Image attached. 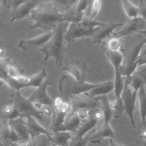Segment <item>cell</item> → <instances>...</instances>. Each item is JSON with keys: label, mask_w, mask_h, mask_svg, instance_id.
I'll list each match as a JSON object with an SVG mask.
<instances>
[{"label": "cell", "mask_w": 146, "mask_h": 146, "mask_svg": "<svg viewBox=\"0 0 146 146\" xmlns=\"http://www.w3.org/2000/svg\"><path fill=\"white\" fill-rule=\"evenodd\" d=\"M138 98L141 116V124L144 127L146 124V91L144 86L139 90Z\"/></svg>", "instance_id": "4316f807"}, {"label": "cell", "mask_w": 146, "mask_h": 146, "mask_svg": "<svg viewBox=\"0 0 146 146\" xmlns=\"http://www.w3.org/2000/svg\"><path fill=\"white\" fill-rule=\"evenodd\" d=\"M101 6V1L99 0H95L92 2V13L90 18L92 19H95V17L97 15L99 11Z\"/></svg>", "instance_id": "f35d334b"}, {"label": "cell", "mask_w": 146, "mask_h": 146, "mask_svg": "<svg viewBox=\"0 0 146 146\" xmlns=\"http://www.w3.org/2000/svg\"><path fill=\"white\" fill-rule=\"evenodd\" d=\"M71 109L68 102L64 101L60 97L56 98L54 101L52 110V121L50 129L55 131H66L64 122L65 117Z\"/></svg>", "instance_id": "8992f818"}, {"label": "cell", "mask_w": 146, "mask_h": 146, "mask_svg": "<svg viewBox=\"0 0 146 146\" xmlns=\"http://www.w3.org/2000/svg\"><path fill=\"white\" fill-rule=\"evenodd\" d=\"M138 7L139 17L146 22V2L144 1H140Z\"/></svg>", "instance_id": "8d00e7d4"}, {"label": "cell", "mask_w": 146, "mask_h": 146, "mask_svg": "<svg viewBox=\"0 0 146 146\" xmlns=\"http://www.w3.org/2000/svg\"><path fill=\"white\" fill-rule=\"evenodd\" d=\"M106 55L115 69V99H119L121 98L124 85V78L121 76L120 73V67L123 62V55L121 51L107 50Z\"/></svg>", "instance_id": "52a82bcc"}, {"label": "cell", "mask_w": 146, "mask_h": 146, "mask_svg": "<svg viewBox=\"0 0 146 146\" xmlns=\"http://www.w3.org/2000/svg\"><path fill=\"white\" fill-rule=\"evenodd\" d=\"M11 103L17 110L19 116L23 118L31 116L42 119L46 111L37 110L29 99L22 95L21 90H13L11 95Z\"/></svg>", "instance_id": "5b68a950"}, {"label": "cell", "mask_w": 146, "mask_h": 146, "mask_svg": "<svg viewBox=\"0 0 146 146\" xmlns=\"http://www.w3.org/2000/svg\"><path fill=\"white\" fill-rule=\"evenodd\" d=\"M124 85L121 95V98L124 104L125 112L129 117L131 123L135 124L134 112L135 111V102L137 92L134 91L129 86L127 80L124 78Z\"/></svg>", "instance_id": "9c48e42d"}, {"label": "cell", "mask_w": 146, "mask_h": 146, "mask_svg": "<svg viewBox=\"0 0 146 146\" xmlns=\"http://www.w3.org/2000/svg\"><path fill=\"white\" fill-rule=\"evenodd\" d=\"M114 89V81H108L107 82L99 83L98 86L90 90L87 93L91 97L96 98V97L106 95Z\"/></svg>", "instance_id": "cb8c5ba5"}, {"label": "cell", "mask_w": 146, "mask_h": 146, "mask_svg": "<svg viewBox=\"0 0 146 146\" xmlns=\"http://www.w3.org/2000/svg\"><path fill=\"white\" fill-rule=\"evenodd\" d=\"M123 23H103L102 25L95 28L93 37V43L97 44L103 42V40L106 39L108 36H111L113 31L116 27L122 26Z\"/></svg>", "instance_id": "5bb4252c"}, {"label": "cell", "mask_w": 146, "mask_h": 146, "mask_svg": "<svg viewBox=\"0 0 146 146\" xmlns=\"http://www.w3.org/2000/svg\"><path fill=\"white\" fill-rule=\"evenodd\" d=\"M81 23L84 26L91 29H95L96 27L101 26L103 24V23L99 22L97 21L96 19H92L90 17H87L85 16L82 20Z\"/></svg>", "instance_id": "e575fe53"}, {"label": "cell", "mask_w": 146, "mask_h": 146, "mask_svg": "<svg viewBox=\"0 0 146 146\" xmlns=\"http://www.w3.org/2000/svg\"><path fill=\"white\" fill-rule=\"evenodd\" d=\"M81 123L82 121L79 118L78 113L70 109L64 119V126L65 131L75 133L79 128Z\"/></svg>", "instance_id": "7402d4cb"}, {"label": "cell", "mask_w": 146, "mask_h": 146, "mask_svg": "<svg viewBox=\"0 0 146 146\" xmlns=\"http://www.w3.org/2000/svg\"><path fill=\"white\" fill-rule=\"evenodd\" d=\"M97 98H93L87 93H83L72 97L68 102L70 104L71 110L73 111L85 110L91 111L97 104Z\"/></svg>", "instance_id": "8fae6325"}, {"label": "cell", "mask_w": 146, "mask_h": 146, "mask_svg": "<svg viewBox=\"0 0 146 146\" xmlns=\"http://www.w3.org/2000/svg\"><path fill=\"white\" fill-rule=\"evenodd\" d=\"M90 2V1L88 0L76 1L75 6L77 11L79 13H84V11L87 9Z\"/></svg>", "instance_id": "74e56055"}, {"label": "cell", "mask_w": 146, "mask_h": 146, "mask_svg": "<svg viewBox=\"0 0 146 146\" xmlns=\"http://www.w3.org/2000/svg\"><path fill=\"white\" fill-rule=\"evenodd\" d=\"M29 18L34 22L31 29L40 28L48 32L53 31L59 23L64 21L55 1H43L32 10Z\"/></svg>", "instance_id": "6da1fadb"}, {"label": "cell", "mask_w": 146, "mask_h": 146, "mask_svg": "<svg viewBox=\"0 0 146 146\" xmlns=\"http://www.w3.org/2000/svg\"><path fill=\"white\" fill-rule=\"evenodd\" d=\"M0 139L5 146H10L11 144L19 141L18 136L10 127L7 119L1 120Z\"/></svg>", "instance_id": "2e32d148"}, {"label": "cell", "mask_w": 146, "mask_h": 146, "mask_svg": "<svg viewBox=\"0 0 146 146\" xmlns=\"http://www.w3.org/2000/svg\"><path fill=\"white\" fill-rule=\"evenodd\" d=\"M1 117L2 119L8 120L20 117L19 113L13 104L5 105L1 110Z\"/></svg>", "instance_id": "f546056e"}, {"label": "cell", "mask_w": 146, "mask_h": 146, "mask_svg": "<svg viewBox=\"0 0 146 146\" xmlns=\"http://www.w3.org/2000/svg\"><path fill=\"white\" fill-rule=\"evenodd\" d=\"M51 146H59V145H54V144H52ZM64 146H68V145H64Z\"/></svg>", "instance_id": "f6af8a7d"}, {"label": "cell", "mask_w": 146, "mask_h": 146, "mask_svg": "<svg viewBox=\"0 0 146 146\" xmlns=\"http://www.w3.org/2000/svg\"><path fill=\"white\" fill-rule=\"evenodd\" d=\"M94 29L84 26L81 22L71 23L64 35V39L66 42H72L78 38L92 36Z\"/></svg>", "instance_id": "30bf717a"}, {"label": "cell", "mask_w": 146, "mask_h": 146, "mask_svg": "<svg viewBox=\"0 0 146 146\" xmlns=\"http://www.w3.org/2000/svg\"><path fill=\"white\" fill-rule=\"evenodd\" d=\"M46 72L43 68L39 72L31 76H24L22 74L15 77L1 76V81L4 82L13 90H21L22 88L29 87H38L44 80Z\"/></svg>", "instance_id": "277c9868"}, {"label": "cell", "mask_w": 146, "mask_h": 146, "mask_svg": "<svg viewBox=\"0 0 146 146\" xmlns=\"http://www.w3.org/2000/svg\"><path fill=\"white\" fill-rule=\"evenodd\" d=\"M96 98L100 102V108L103 113L104 121L110 122L113 116L112 111L110 106V102L106 95L101 96Z\"/></svg>", "instance_id": "83f0119b"}, {"label": "cell", "mask_w": 146, "mask_h": 146, "mask_svg": "<svg viewBox=\"0 0 146 146\" xmlns=\"http://www.w3.org/2000/svg\"><path fill=\"white\" fill-rule=\"evenodd\" d=\"M137 63L138 64V67L144 64H146V56L139 58L137 61Z\"/></svg>", "instance_id": "ab89813d"}, {"label": "cell", "mask_w": 146, "mask_h": 146, "mask_svg": "<svg viewBox=\"0 0 146 146\" xmlns=\"http://www.w3.org/2000/svg\"><path fill=\"white\" fill-rule=\"evenodd\" d=\"M145 26L146 22L139 17L132 19L129 18L123 29L119 32H113L111 36L120 38L132 34L140 33L145 30Z\"/></svg>", "instance_id": "7c38bea8"}, {"label": "cell", "mask_w": 146, "mask_h": 146, "mask_svg": "<svg viewBox=\"0 0 146 146\" xmlns=\"http://www.w3.org/2000/svg\"><path fill=\"white\" fill-rule=\"evenodd\" d=\"M109 146H124L122 144H117V143H116L115 142H114L112 139H110V145Z\"/></svg>", "instance_id": "7bdbcfd3"}, {"label": "cell", "mask_w": 146, "mask_h": 146, "mask_svg": "<svg viewBox=\"0 0 146 146\" xmlns=\"http://www.w3.org/2000/svg\"><path fill=\"white\" fill-rule=\"evenodd\" d=\"M140 34H143V35L146 36V29H145L144 30L141 31L140 33Z\"/></svg>", "instance_id": "ee69618b"}, {"label": "cell", "mask_w": 146, "mask_h": 146, "mask_svg": "<svg viewBox=\"0 0 146 146\" xmlns=\"http://www.w3.org/2000/svg\"><path fill=\"white\" fill-rule=\"evenodd\" d=\"M140 138L144 139L145 140H146V124L145 126H144V129L142 131L141 135L140 136Z\"/></svg>", "instance_id": "b9f144b4"}, {"label": "cell", "mask_w": 146, "mask_h": 146, "mask_svg": "<svg viewBox=\"0 0 146 146\" xmlns=\"http://www.w3.org/2000/svg\"><path fill=\"white\" fill-rule=\"evenodd\" d=\"M62 70L68 72L78 82H84L87 67L80 60H74L62 67Z\"/></svg>", "instance_id": "9a60e30c"}, {"label": "cell", "mask_w": 146, "mask_h": 146, "mask_svg": "<svg viewBox=\"0 0 146 146\" xmlns=\"http://www.w3.org/2000/svg\"><path fill=\"white\" fill-rule=\"evenodd\" d=\"M50 84L51 83L48 80H44L28 98L38 110H40L42 106H48L51 109L54 106V101L47 93V88Z\"/></svg>", "instance_id": "ba28073f"}, {"label": "cell", "mask_w": 146, "mask_h": 146, "mask_svg": "<svg viewBox=\"0 0 146 146\" xmlns=\"http://www.w3.org/2000/svg\"><path fill=\"white\" fill-rule=\"evenodd\" d=\"M75 3L70 7L66 9L65 12L63 13L64 21L68 23L80 22L84 17V13H79L77 11L75 6Z\"/></svg>", "instance_id": "484cf974"}, {"label": "cell", "mask_w": 146, "mask_h": 146, "mask_svg": "<svg viewBox=\"0 0 146 146\" xmlns=\"http://www.w3.org/2000/svg\"><path fill=\"white\" fill-rule=\"evenodd\" d=\"M71 138V133L68 131H55L51 136L52 144L59 146L68 145Z\"/></svg>", "instance_id": "d4e9b609"}, {"label": "cell", "mask_w": 146, "mask_h": 146, "mask_svg": "<svg viewBox=\"0 0 146 146\" xmlns=\"http://www.w3.org/2000/svg\"><path fill=\"white\" fill-rule=\"evenodd\" d=\"M124 78L133 90L138 93L139 90L146 84V69L136 70L131 76Z\"/></svg>", "instance_id": "ffe728a7"}, {"label": "cell", "mask_w": 146, "mask_h": 146, "mask_svg": "<svg viewBox=\"0 0 146 146\" xmlns=\"http://www.w3.org/2000/svg\"><path fill=\"white\" fill-rule=\"evenodd\" d=\"M25 1H18V0H7L3 1V3L5 7L8 9H11L12 11L16 9L19 6H20Z\"/></svg>", "instance_id": "d590c367"}, {"label": "cell", "mask_w": 146, "mask_h": 146, "mask_svg": "<svg viewBox=\"0 0 146 146\" xmlns=\"http://www.w3.org/2000/svg\"><path fill=\"white\" fill-rule=\"evenodd\" d=\"M114 136L115 132L110 125L109 122L103 121V123L96 133L90 137L89 141L92 144H100L104 138H113Z\"/></svg>", "instance_id": "d6986e66"}, {"label": "cell", "mask_w": 146, "mask_h": 146, "mask_svg": "<svg viewBox=\"0 0 146 146\" xmlns=\"http://www.w3.org/2000/svg\"><path fill=\"white\" fill-rule=\"evenodd\" d=\"M121 3L123 10L129 18L132 19L139 17L138 7L137 6L133 5L131 1L127 0L122 1Z\"/></svg>", "instance_id": "4dcf8cb0"}, {"label": "cell", "mask_w": 146, "mask_h": 146, "mask_svg": "<svg viewBox=\"0 0 146 146\" xmlns=\"http://www.w3.org/2000/svg\"><path fill=\"white\" fill-rule=\"evenodd\" d=\"M53 31L40 35L33 39H21L19 41L18 46L24 51H27L29 47L33 46H43L50 40Z\"/></svg>", "instance_id": "ac0fdd59"}, {"label": "cell", "mask_w": 146, "mask_h": 146, "mask_svg": "<svg viewBox=\"0 0 146 146\" xmlns=\"http://www.w3.org/2000/svg\"><path fill=\"white\" fill-rule=\"evenodd\" d=\"M146 44V36L142 39L134 44L130 50L128 51L126 55L125 60L123 63H137V61L139 58L141 51L143 47Z\"/></svg>", "instance_id": "603a6c76"}, {"label": "cell", "mask_w": 146, "mask_h": 146, "mask_svg": "<svg viewBox=\"0 0 146 146\" xmlns=\"http://www.w3.org/2000/svg\"><path fill=\"white\" fill-rule=\"evenodd\" d=\"M27 127L30 135V137H34L40 134H46L51 136L52 133L43 128L39 124L34 117H27L25 118Z\"/></svg>", "instance_id": "44dd1931"}, {"label": "cell", "mask_w": 146, "mask_h": 146, "mask_svg": "<svg viewBox=\"0 0 146 146\" xmlns=\"http://www.w3.org/2000/svg\"><path fill=\"white\" fill-rule=\"evenodd\" d=\"M144 146H146V143L144 144Z\"/></svg>", "instance_id": "bcb514c9"}, {"label": "cell", "mask_w": 146, "mask_h": 146, "mask_svg": "<svg viewBox=\"0 0 146 146\" xmlns=\"http://www.w3.org/2000/svg\"><path fill=\"white\" fill-rule=\"evenodd\" d=\"M9 123L18 136L19 141L27 143L30 140V135L27 127L25 118L20 117L9 120Z\"/></svg>", "instance_id": "e0dca14e"}, {"label": "cell", "mask_w": 146, "mask_h": 146, "mask_svg": "<svg viewBox=\"0 0 146 146\" xmlns=\"http://www.w3.org/2000/svg\"><path fill=\"white\" fill-rule=\"evenodd\" d=\"M68 25V23L66 21L59 23L53 30V34L50 40L39 48V50L44 54V64L50 58H53L55 60L56 66L58 67L61 66L67 51L64 35Z\"/></svg>", "instance_id": "7a4b0ae2"}, {"label": "cell", "mask_w": 146, "mask_h": 146, "mask_svg": "<svg viewBox=\"0 0 146 146\" xmlns=\"http://www.w3.org/2000/svg\"><path fill=\"white\" fill-rule=\"evenodd\" d=\"M43 1L30 0L25 1L16 9L12 11L10 22H13L16 20H20L25 17H29L31 12L38 6Z\"/></svg>", "instance_id": "4fadbf2b"}, {"label": "cell", "mask_w": 146, "mask_h": 146, "mask_svg": "<svg viewBox=\"0 0 146 146\" xmlns=\"http://www.w3.org/2000/svg\"><path fill=\"white\" fill-rule=\"evenodd\" d=\"M107 42L103 43L108 48V50L112 51H121L123 46V43L120 38L112 37Z\"/></svg>", "instance_id": "d6a6232c"}, {"label": "cell", "mask_w": 146, "mask_h": 146, "mask_svg": "<svg viewBox=\"0 0 146 146\" xmlns=\"http://www.w3.org/2000/svg\"><path fill=\"white\" fill-rule=\"evenodd\" d=\"M51 136L46 134H40L34 137H30L27 141L28 146H51Z\"/></svg>", "instance_id": "f1b7e54d"}, {"label": "cell", "mask_w": 146, "mask_h": 146, "mask_svg": "<svg viewBox=\"0 0 146 146\" xmlns=\"http://www.w3.org/2000/svg\"><path fill=\"white\" fill-rule=\"evenodd\" d=\"M99 84H91L85 82H80L71 75H63L59 83L60 97L64 101L68 102V99L74 96L88 92L96 87Z\"/></svg>", "instance_id": "3957f363"}, {"label": "cell", "mask_w": 146, "mask_h": 146, "mask_svg": "<svg viewBox=\"0 0 146 146\" xmlns=\"http://www.w3.org/2000/svg\"><path fill=\"white\" fill-rule=\"evenodd\" d=\"M89 141V137H83L74 135L72 136L68 145V146H87V143Z\"/></svg>", "instance_id": "836d02e7"}, {"label": "cell", "mask_w": 146, "mask_h": 146, "mask_svg": "<svg viewBox=\"0 0 146 146\" xmlns=\"http://www.w3.org/2000/svg\"><path fill=\"white\" fill-rule=\"evenodd\" d=\"M110 106L112 111L113 116L115 118L119 117L125 112L124 104L121 98L110 102Z\"/></svg>", "instance_id": "1f68e13d"}, {"label": "cell", "mask_w": 146, "mask_h": 146, "mask_svg": "<svg viewBox=\"0 0 146 146\" xmlns=\"http://www.w3.org/2000/svg\"><path fill=\"white\" fill-rule=\"evenodd\" d=\"M10 146H28V145H27V142L26 143V142L18 141V142H16L11 144Z\"/></svg>", "instance_id": "60d3db41"}]
</instances>
